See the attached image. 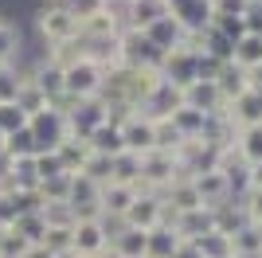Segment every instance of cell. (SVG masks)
<instances>
[{"mask_svg": "<svg viewBox=\"0 0 262 258\" xmlns=\"http://www.w3.org/2000/svg\"><path fill=\"white\" fill-rule=\"evenodd\" d=\"M32 24H35V32H39V39H43L47 47L78 39V20L67 12V4H47V8L32 12Z\"/></svg>", "mask_w": 262, "mask_h": 258, "instance_id": "1", "label": "cell"}, {"mask_svg": "<svg viewBox=\"0 0 262 258\" xmlns=\"http://www.w3.org/2000/svg\"><path fill=\"white\" fill-rule=\"evenodd\" d=\"M102 82H106V71L98 63H90L86 55L71 63L63 71V98L71 102H82V98H102Z\"/></svg>", "mask_w": 262, "mask_h": 258, "instance_id": "2", "label": "cell"}, {"mask_svg": "<svg viewBox=\"0 0 262 258\" xmlns=\"http://www.w3.org/2000/svg\"><path fill=\"white\" fill-rule=\"evenodd\" d=\"M125 28V16H121V4L110 0L102 12L86 16V20L78 24V39H114V35Z\"/></svg>", "mask_w": 262, "mask_h": 258, "instance_id": "3", "label": "cell"}, {"mask_svg": "<svg viewBox=\"0 0 262 258\" xmlns=\"http://www.w3.org/2000/svg\"><path fill=\"white\" fill-rule=\"evenodd\" d=\"M168 4V16L184 24V32H204L215 20V8L211 0H164Z\"/></svg>", "mask_w": 262, "mask_h": 258, "instance_id": "4", "label": "cell"}, {"mask_svg": "<svg viewBox=\"0 0 262 258\" xmlns=\"http://www.w3.org/2000/svg\"><path fill=\"white\" fill-rule=\"evenodd\" d=\"M145 39L153 43L157 51H176V47H184L188 43V32H184V24L180 20H172V16H161V20L157 24H149V28H145Z\"/></svg>", "mask_w": 262, "mask_h": 258, "instance_id": "5", "label": "cell"}, {"mask_svg": "<svg viewBox=\"0 0 262 258\" xmlns=\"http://www.w3.org/2000/svg\"><path fill=\"white\" fill-rule=\"evenodd\" d=\"M215 90H219V98H223V106H231L235 98H243L247 90H254L251 71H243V67H235V63H223L219 67V78H215Z\"/></svg>", "mask_w": 262, "mask_h": 258, "instance_id": "6", "label": "cell"}, {"mask_svg": "<svg viewBox=\"0 0 262 258\" xmlns=\"http://www.w3.org/2000/svg\"><path fill=\"white\" fill-rule=\"evenodd\" d=\"M121 16H125V28L145 32L149 24L168 16V4H164V0H133V4H121Z\"/></svg>", "mask_w": 262, "mask_h": 258, "instance_id": "7", "label": "cell"}, {"mask_svg": "<svg viewBox=\"0 0 262 258\" xmlns=\"http://www.w3.org/2000/svg\"><path fill=\"white\" fill-rule=\"evenodd\" d=\"M24 51V28L8 16H0V67H16Z\"/></svg>", "mask_w": 262, "mask_h": 258, "instance_id": "8", "label": "cell"}, {"mask_svg": "<svg viewBox=\"0 0 262 258\" xmlns=\"http://www.w3.org/2000/svg\"><path fill=\"white\" fill-rule=\"evenodd\" d=\"M184 106L200 110V114H219L223 98H219L215 82H192V86H184Z\"/></svg>", "mask_w": 262, "mask_h": 258, "instance_id": "9", "label": "cell"}, {"mask_svg": "<svg viewBox=\"0 0 262 258\" xmlns=\"http://www.w3.org/2000/svg\"><path fill=\"white\" fill-rule=\"evenodd\" d=\"M231 63L243 67V71H258L262 67V35H243L231 51Z\"/></svg>", "mask_w": 262, "mask_h": 258, "instance_id": "10", "label": "cell"}, {"mask_svg": "<svg viewBox=\"0 0 262 258\" xmlns=\"http://www.w3.org/2000/svg\"><path fill=\"white\" fill-rule=\"evenodd\" d=\"M231 110H235V121L243 125H262V90H247L243 98L231 102Z\"/></svg>", "mask_w": 262, "mask_h": 258, "instance_id": "11", "label": "cell"}, {"mask_svg": "<svg viewBox=\"0 0 262 258\" xmlns=\"http://www.w3.org/2000/svg\"><path fill=\"white\" fill-rule=\"evenodd\" d=\"M16 129H28V114H24L16 102H0V133L8 137Z\"/></svg>", "mask_w": 262, "mask_h": 258, "instance_id": "12", "label": "cell"}, {"mask_svg": "<svg viewBox=\"0 0 262 258\" xmlns=\"http://www.w3.org/2000/svg\"><path fill=\"white\" fill-rule=\"evenodd\" d=\"M20 82H24V71H20V67H0V102H16Z\"/></svg>", "mask_w": 262, "mask_h": 258, "instance_id": "13", "label": "cell"}, {"mask_svg": "<svg viewBox=\"0 0 262 258\" xmlns=\"http://www.w3.org/2000/svg\"><path fill=\"white\" fill-rule=\"evenodd\" d=\"M243 157L254 164H262V125H247L243 129Z\"/></svg>", "mask_w": 262, "mask_h": 258, "instance_id": "14", "label": "cell"}, {"mask_svg": "<svg viewBox=\"0 0 262 258\" xmlns=\"http://www.w3.org/2000/svg\"><path fill=\"white\" fill-rule=\"evenodd\" d=\"M211 28H215L219 35H227L231 43H239L243 35H247V28H243V16H215V20H211Z\"/></svg>", "mask_w": 262, "mask_h": 258, "instance_id": "15", "label": "cell"}, {"mask_svg": "<svg viewBox=\"0 0 262 258\" xmlns=\"http://www.w3.org/2000/svg\"><path fill=\"white\" fill-rule=\"evenodd\" d=\"M63 4H67V12H71L78 24L86 20V16H94V12L106 8V0H63Z\"/></svg>", "mask_w": 262, "mask_h": 258, "instance_id": "16", "label": "cell"}, {"mask_svg": "<svg viewBox=\"0 0 262 258\" xmlns=\"http://www.w3.org/2000/svg\"><path fill=\"white\" fill-rule=\"evenodd\" d=\"M243 28H247V35H262V0H251L243 8Z\"/></svg>", "mask_w": 262, "mask_h": 258, "instance_id": "17", "label": "cell"}, {"mask_svg": "<svg viewBox=\"0 0 262 258\" xmlns=\"http://www.w3.org/2000/svg\"><path fill=\"white\" fill-rule=\"evenodd\" d=\"M251 0H211V8H215V16H243V8H247Z\"/></svg>", "mask_w": 262, "mask_h": 258, "instance_id": "18", "label": "cell"}, {"mask_svg": "<svg viewBox=\"0 0 262 258\" xmlns=\"http://www.w3.org/2000/svg\"><path fill=\"white\" fill-rule=\"evenodd\" d=\"M251 82H254V90H262V67H258V71H251Z\"/></svg>", "mask_w": 262, "mask_h": 258, "instance_id": "19", "label": "cell"}, {"mask_svg": "<svg viewBox=\"0 0 262 258\" xmlns=\"http://www.w3.org/2000/svg\"><path fill=\"white\" fill-rule=\"evenodd\" d=\"M0 153H4V133H0Z\"/></svg>", "mask_w": 262, "mask_h": 258, "instance_id": "20", "label": "cell"}, {"mask_svg": "<svg viewBox=\"0 0 262 258\" xmlns=\"http://www.w3.org/2000/svg\"><path fill=\"white\" fill-rule=\"evenodd\" d=\"M114 4H133V0H114Z\"/></svg>", "mask_w": 262, "mask_h": 258, "instance_id": "21", "label": "cell"}, {"mask_svg": "<svg viewBox=\"0 0 262 258\" xmlns=\"http://www.w3.org/2000/svg\"><path fill=\"white\" fill-rule=\"evenodd\" d=\"M43 4H63V0H43Z\"/></svg>", "mask_w": 262, "mask_h": 258, "instance_id": "22", "label": "cell"}, {"mask_svg": "<svg viewBox=\"0 0 262 258\" xmlns=\"http://www.w3.org/2000/svg\"><path fill=\"white\" fill-rule=\"evenodd\" d=\"M106 4H110V0H106Z\"/></svg>", "mask_w": 262, "mask_h": 258, "instance_id": "23", "label": "cell"}]
</instances>
